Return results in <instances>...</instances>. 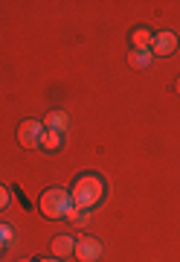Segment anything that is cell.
<instances>
[{"label":"cell","mask_w":180,"mask_h":262,"mask_svg":"<svg viewBox=\"0 0 180 262\" xmlns=\"http://www.w3.org/2000/svg\"><path fill=\"white\" fill-rule=\"evenodd\" d=\"M70 195H73V204H76V213H90L99 201L105 198V184L99 175H82V178L73 184L70 189Z\"/></svg>","instance_id":"obj_1"},{"label":"cell","mask_w":180,"mask_h":262,"mask_svg":"<svg viewBox=\"0 0 180 262\" xmlns=\"http://www.w3.org/2000/svg\"><path fill=\"white\" fill-rule=\"evenodd\" d=\"M41 213L47 219H73L76 215V204H73V195L67 192L64 187H53L41 195Z\"/></svg>","instance_id":"obj_2"},{"label":"cell","mask_w":180,"mask_h":262,"mask_svg":"<svg viewBox=\"0 0 180 262\" xmlns=\"http://www.w3.org/2000/svg\"><path fill=\"white\" fill-rule=\"evenodd\" d=\"M44 134H47V128H44V122H38V120H23L18 125V140H20V146H27V149H38L41 143H44Z\"/></svg>","instance_id":"obj_3"},{"label":"cell","mask_w":180,"mask_h":262,"mask_svg":"<svg viewBox=\"0 0 180 262\" xmlns=\"http://www.w3.org/2000/svg\"><path fill=\"white\" fill-rule=\"evenodd\" d=\"M102 242L99 239H93V236H79L76 239V251H73V256H76L79 262H99L102 259Z\"/></svg>","instance_id":"obj_4"},{"label":"cell","mask_w":180,"mask_h":262,"mask_svg":"<svg viewBox=\"0 0 180 262\" xmlns=\"http://www.w3.org/2000/svg\"><path fill=\"white\" fill-rule=\"evenodd\" d=\"M174 50H177V35H174V32H157V35H154V41H151V56L166 58V56H171Z\"/></svg>","instance_id":"obj_5"},{"label":"cell","mask_w":180,"mask_h":262,"mask_svg":"<svg viewBox=\"0 0 180 262\" xmlns=\"http://www.w3.org/2000/svg\"><path fill=\"white\" fill-rule=\"evenodd\" d=\"M49 251H53L56 259H67V256H73V251H76V239H73V236H67V233H61V236L53 239Z\"/></svg>","instance_id":"obj_6"},{"label":"cell","mask_w":180,"mask_h":262,"mask_svg":"<svg viewBox=\"0 0 180 262\" xmlns=\"http://www.w3.org/2000/svg\"><path fill=\"white\" fill-rule=\"evenodd\" d=\"M67 125H70V117H67V111H49L47 117H44V128L47 131H67Z\"/></svg>","instance_id":"obj_7"},{"label":"cell","mask_w":180,"mask_h":262,"mask_svg":"<svg viewBox=\"0 0 180 262\" xmlns=\"http://www.w3.org/2000/svg\"><path fill=\"white\" fill-rule=\"evenodd\" d=\"M151 50H131L128 53V64L134 67V70H145V67L151 64Z\"/></svg>","instance_id":"obj_8"},{"label":"cell","mask_w":180,"mask_h":262,"mask_svg":"<svg viewBox=\"0 0 180 262\" xmlns=\"http://www.w3.org/2000/svg\"><path fill=\"white\" fill-rule=\"evenodd\" d=\"M151 41H154V35L148 32V29L137 27V29L131 32V44H134V50H151Z\"/></svg>","instance_id":"obj_9"},{"label":"cell","mask_w":180,"mask_h":262,"mask_svg":"<svg viewBox=\"0 0 180 262\" xmlns=\"http://www.w3.org/2000/svg\"><path fill=\"white\" fill-rule=\"evenodd\" d=\"M41 146H44L47 151L61 149V134H58V131H47V134H44V143H41Z\"/></svg>","instance_id":"obj_10"},{"label":"cell","mask_w":180,"mask_h":262,"mask_svg":"<svg viewBox=\"0 0 180 262\" xmlns=\"http://www.w3.org/2000/svg\"><path fill=\"white\" fill-rule=\"evenodd\" d=\"M12 242H15V233H12V227H9V225H0V248L6 251Z\"/></svg>","instance_id":"obj_11"},{"label":"cell","mask_w":180,"mask_h":262,"mask_svg":"<svg viewBox=\"0 0 180 262\" xmlns=\"http://www.w3.org/2000/svg\"><path fill=\"white\" fill-rule=\"evenodd\" d=\"M6 207H9V189L0 184V210H6Z\"/></svg>","instance_id":"obj_12"},{"label":"cell","mask_w":180,"mask_h":262,"mask_svg":"<svg viewBox=\"0 0 180 262\" xmlns=\"http://www.w3.org/2000/svg\"><path fill=\"white\" fill-rule=\"evenodd\" d=\"M70 222H73V225H76V227L87 225V213H76V215H73V219H70Z\"/></svg>","instance_id":"obj_13"},{"label":"cell","mask_w":180,"mask_h":262,"mask_svg":"<svg viewBox=\"0 0 180 262\" xmlns=\"http://www.w3.org/2000/svg\"><path fill=\"white\" fill-rule=\"evenodd\" d=\"M44 262H61V259H56V256H53V259H44Z\"/></svg>","instance_id":"obj_14"},{"label":"cell","mask_w":180,"mask_h":262,"mask_svg":"<svg viewBox=\"0 0 180 262\" xmlns=\"http://www.w3.org/2000/svg\"><path fill=\"white\" fill-rule=\"evenodd\" d=\"M177 94H180V79H177Z\"/></svg>","instance_id":"obj_15"},{"label":"cell","mask_w":180,"mask_h":262,"mask_svg":"<svg viewBox=\"0 0 180 262\" xmlns=\"http://www.w3.org/2000/svg\"><path fill=\"white\" fill-rule=\"evenodd\" d=\"M0 251H3V248H0Z\"/></svg>","instance_id":"obj_16"}]
</instances>
